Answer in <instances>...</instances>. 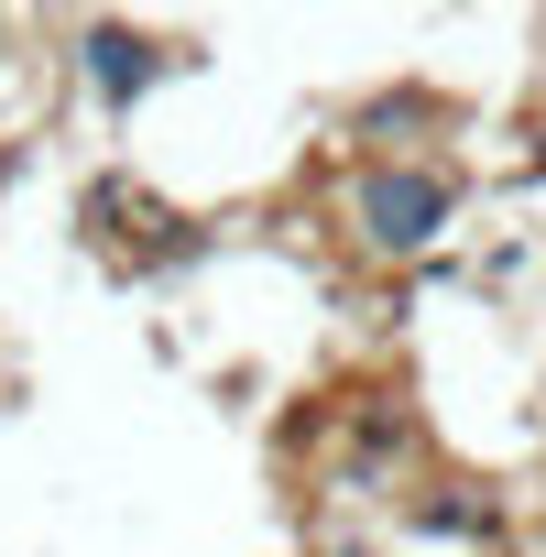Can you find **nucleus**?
<instances>
[{
    "label": "nucleus",
    "mask_w": 546,
    "mask_h": 557,
    "mask_svg": "<svg viewBox=\"0 0 546 557\" xmlns=\"http://www.w3.org/2000/svg\"><path fill=\"white\" fill-rule=\"evenodd\" d=\"M0 55H12V12H0Z\"/></svg>",
    "instance_id": "0eeeda50"
},
{
    "label": "nucleus",
    "mask_w": 546,
    "mask_h": 557,
    "mask_svg": "<svg viewBox=\"0 0 546 557\" xmlns=\"http://www.w3.org/2000/svg\"><path fill=\"white\" fill-rule=\"evenodd\" d=\"M219 251L208 219H175V208H142V240H132V273H197Z\"/></svg>",
    "instance_id": "423d86ee"
},
{
    "label": "nucleus",
    "mask_w": 546,
    "mask_h": 557,
    "mask_svg": "<svg viewBox=\"0 0 546 557\" xmlns=\"http://www.w3.org/2000/svg\"><path fill=\"white\" fill-rule=\"evenodd\" d=\"M339 132L361 143V164H415V153H437L448 99H437L426 77H383V88H361V99L339 110Z\"/></svg>",
    "instance_id": "7ed1b4c3"
},
{
    "label": "nucleus",
    "mask_w": 546,
    "mask_h": 557,
    "mask_svg": "<svg viewBox=\"0 0 546 557\" xmlns=\"http://www.w3.org/2000/svg\"><path fill=\"white\" fill-rule=\"evenodd\" d=\"M394 513H405V535H437V546H492L502 535V492L470 481V470H415L394 492Z\"/></svg>",
    "instance_id": "20e7f679"
},
{
    "label": "nucleus",
    "mask_w": 546,
    "mask_h": 557,
    "mask_svg": "<svg viewBox=\"0 0 546 557\" xmlns=\"http://www.w3.org/2000/svg\"><path fill=\"white\" fill-rule=\"evenodd\" d=\"M339 437H350V481H415V459H426V416L405 394H350Z\"/></svg>",
    "instance_id": "39448f33"
},
{
    "label": "nucleus",
    "mask_w": 546,
    "mask_h": 557,
    "mask_svg": "<svg viewBox=\"0 0 546 557\" xmlns=\"http://www.w3.org/2000/svg\"><path fill=\"white\" fill-rule=\"evenodd\" d=\"M66 66H77V88L99 99V121H132L164 77H186L197 55L175 45V34H153V23H121V12H88L77 34H66Z\"/></svg>",
    "instance_id": "f03ea898"
},
{
    "label": "nucleus",
    "mask_w": 546,
    "mask_h": 557,
    "mask_svg": "<svg viewBox=\"0 0 546 557\" xmlns=\"http://www.w3.org/2000/svg\"><path fill=\"white\" fill-rule=\"evenodd\" d=\"M339 219L372 262H426L448 230H459V164L448 153H415V164H350L339 186Z\"/></svg>",
    "instance_id": "f257e3e1"
}]
</instances>
